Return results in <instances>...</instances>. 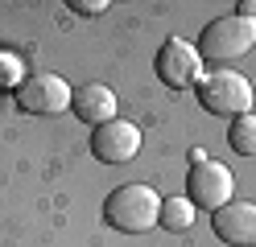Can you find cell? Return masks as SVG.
<instances>
[{"label":"cell","mask_w":256,"mask_h":247,"mask_svg":"<svg viewBox=\"0 0 256 247\" xmlns=\"http://www.w3.org/2000/svg\"><path fill=\"white\" fill-rule=\"evenodd\" d=\"M91 153L104 165H128L140 153V128L128 124V120H112L104 128H95L91 132Z\"/></svg>","instance_id":"7"},{"label":"cell","mask_w":256,"mask_h":247,"mask_svg":"<svg viewBox=\"0 0 256 247\" xmlns=\"http://www.w3.org/2000/svg\"><path fill=\"white\" fill-rule=\"evenodd\" d=\"M232 169L228 165H219V161H202V165H190V173H186V198L194 202V210H219V206H228L232 202Z\"/></svg>","instance_id":"6"},{"label":"cell","mask_w":256,"mask_h":247,"mask_svg":"<svg viewBox=\"0 0 256 247\" xmlns=\"http://www.w3.org/2000/svg\"><path fill=\"white\" fill-rule=\"evenodd\" d=\"M194 95H198V107L202 111H211V115H244L248 107H252V82L240 74V70H206L202 74V82L194 87Z\"/></svg>","instance_id":"2"},{"label":"cell","mask_w":256,"mask_h":247,"mask_svg":"<svg viewBox=\"0 0 256 247\" xmlns=\"http://www.w3.org/2000/svg\"><path fill=\"white\" fill-rule=\"evenodd\" d=\"M116 107H120L116 91H112L108 82H83V87H74V95H70V111L91 128L112 124L116 120Z\"/></svg>","instance_id":"9"},{"label":"cell","mask_w":256,"mask_h":247,"mask_svg":"<svg viewBox=\"0 0 256 247\" xmlns=\"http://www.w3.org/2000/svg\"><path fill=\"white\" fill-rule=\"evenodd\" d=\"M153 66H157V74H162V82H166V87H174V91L198 87L202 74H206L198 49H194V41H186V37H170V41H162Z\"/></svg>","instance_id":"5"},{"label":"cell","mask_w":256,"mask_h":247,"mask_svg":"<svg viewBox=\"0 0 256 247\" xmlns=\"http://www.w3.org/2000/svg\"><path fill=\"white\" fill-rule=\"evenodd\" d=\"M70 8L78 16H100V12H108V0H70Z\"/></svg>","instance_id":"12"},{"label":"cell","mask_w":256,"mask_h":247,"mask_svg":"<svg viewBox=\"0 0 256 247\" xmlns=\"http://www.w3.org/2000/svg\"><path fill=\"white\" fill-rule=\"evenodd\" d=\"M228 144H232V153H240V157H256V115L252 111H244V115L232 120Z\"/></svg>","instance_id":"11"},{"label":"cell","mask_w":256,"mask_h":247,"mask_svg":"<svg viewBox=\"0 0 256 247\" xmlns=\"http://www.w3.org/2000/svg\"><path fill=\"white\" fill-rule=\"evenodd\" d=\"M202 161H211V157H206L202 148H190V165H202Z\"/></svg>","instance_id":"13"},{"label":"cell","mask_w":256,"mask_h":247,"mask_svg":"<svg viewBox=\"0 0 256 247\" xmlns=\"http://www.w3.org/2000/svg\"><path fill=\"white\" fill-rule=\"evenodd\" d=\"M194 202H190V198L182 194V198H162V219H157V223H162L166 231H174V235H182V231H190V227H194Z\"/></svg>","instance_id":"10"},{"label":"cell","mask_w":256,"mask_h":247,"mask_svg":"<svg viewBox=\"0 0 256 247\" xmlns=\"http://www.w3.org/2000/svg\"><path fill=\"white\" fill-rule=\"evenodd\" d=\"M157 219H162V194L145 181L116 186L104 198V223L124 231V235H145L157 227Z\"/></svg>","instance_id":"1"},{"label":"cell","mask_w":256,"mask_h":247,"mask_svg":"<svg viewBox=\"0 0 256 247\" xmlns=\"http://www.w3.org/2000/svg\"><path fill=\"white\" fill-rule=\"evenodd\" d=\"M252 41H256V21H244V16L232 12V16H215V21L198 33L194 49H198L202 62H232L240 54H248Z\"/></svg>","instance_id":"3"},{"label":"cell","mask_w":256,"mask_h":247,"mask_svg":"<svg viewBox=\"0 0 256 247\" xmlns=\"http://www.w3.org/2000/svg\"><path fill=\"white\" fill-rule=\"evenodd\" d=\"M70 87L66 78L58 74H29L17 82V91H12V99H17V107L29 111V115H62L70 111Z\"/></svg>","instance_id":"4"},{"label":"cell","mask_w":256,"mask_h":247,"mask_svg":"<svg viewBox=\"0 0 256 247\" xmlns=\"http://www.w3.org/2000/svg\"><path fill=\"white\" fill-rule=\"evenodd\" d=\"M211 227H215V239L232 243V247H256V202H232L219 206L211 214Z\"/></svg>","instance_id":"8"}]
</instances>
